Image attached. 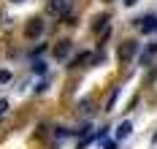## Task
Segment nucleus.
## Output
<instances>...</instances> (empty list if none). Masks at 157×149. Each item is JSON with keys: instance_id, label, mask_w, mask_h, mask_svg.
I'll use <instances>...</instances> for the list:
<instances>
[{"instance_id": "obj_1", "label": "nucleus", "mask_w": 157, "mask_h": 149, "mask_svg": "<svg viewBox=\"0 0 157 149\" xmlns=\"http://www.w3.org/2000/svg\"><path fill=\"white\" fill-rule=\"evenodd\" d=\"M136 52H138V44H136V41H125V44L119 46V60H122V63L133 60V57H136Z\"/></svg>"}, {"instance_id": "obj_2", "label": "nucleus", "mask_w": 157, "mask_h": 149, "mask_svg": "<svg viewBox=\"0 0 157 149\" xmlns=\"http://www.w3.org/2000/svg\"><path fill=\"white\" fill-rule=\"evenodd\" d=\"M25 33H27V38H38V35L44 33V22L41 19H30L27 27H25Z\"/></svg>"}, {"instance_id": "obj_3", "label": "nucleus", "mask_w": 157, "mask_h": 149, "mask_svg": "<svg viewBox=\"0 0 157 149\" xmlns=\"http://www.w3.org/2000/svg\"><path fill=\"white\" fill-rule=\"evenodd\" d=\"M138 22V27H141L144 33H157V17H141L136 19Z\"/></svg>"}, {"instance_id": "obj_4", "label": "nucleus", "mask_w": 157, "mask_h": 149, "mask_svg": "<svg viewBox=\"0 0 157 149\" xmlns=\"http://www.w3.org/2000/svg\"><path fill=\"white\" fill-rule=\"evenodd\" d=\"M68 54H71V41H60V44L54 46V57H57V60H65Z\"/></svg>"}, {"instance_id": "obj_5", "label": "nucleus", "mask_w": 157, "mask_h": 149, "mask_svg": "<svg viewBox=\"0 0 157 149\" xmlns=\"http://www.w3.org/2000/svg\"><path fill=\"white\" fill-rule=\"evenodd\" d=\"M65 8H68V0H49V11L52 14H65Z\"/></svg>"}, {"instance_id": "obj_6", "label": "nucleus", "mask_w": 157, "mask_h": 149, "mask_svg": "<svg viewBox=\"0 0 157 149\" xmlns=\"http://www.w3.org/2000/svg\"><path fill=\"white\" fill-rule=\"evenodd\" d=\"M130 130H133V125H130V122H122V125L117 128V138H127Z\"/></svg>"}, {"instance_id": "obj_7", "label": "nucleus", "mask_w": 157, "mask_h": 149, "mask_svg": "<svg viewBox=\"0 0 157 149\" xmlns=\"http://www.w3.org/2000/svg\"><path fill=\"white\" fill-rule=\"evenodd\" d=\"M11 76H8V71H0V82H8Z\"/></svg>"}, {"instance_id": "obj_8", "label": "nucleus", "mask_w": 157, "mask_h": 149, "mask_svg": "<svg viewBox=\"0 0 157 149\" xmlns=\"http://www.w3.org/2000/svg\"><path fill=\"white\" fill-rule=\"evenodd\" d=\"M136 3H138V0H125V6H136Z\"/></svg>"}, {"instance_id": "obj_9", "label": "nucleus", "mask_w": 157, "mask_h": 149, "mask_svg": "<svg viewBox=\"0 0 157 149\" xmlns=\"http://www.w3.org/2000/svg\"><path fill=\"white\" fill-rule=\"evenodd\" d=\"M11 3H22V0H11Z\"/></svg>"}, {"instance_id": "obj_10", "label": "nucleus", "mask_w": 157, "mask_h": 149, "mask_svg": "<svg viewBox=\"0 0 157 149\" xmlns=\"http://www.w3.org/2000/svg\"><path fill=\"white\" fill-rule=\"evenodd\" d=\"M109 3H111V0H109Z\"/></svg>"}]
</instances>
